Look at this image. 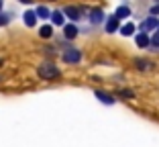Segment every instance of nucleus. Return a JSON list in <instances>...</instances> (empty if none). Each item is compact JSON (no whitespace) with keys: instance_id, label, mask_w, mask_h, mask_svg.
<instances>
[{"instance_id":"nucleus-1","label":"nucleus","mask_w":159,"mask_h":147,"mask_svg":"<svg viewBox=\"0 0 159 147\" xmlns=\"http://www.w3.org/2000/svg\"><path fill=\"white\" fill-rule=\"evenodd\" d=\"M37 76L41 78V80L51 82V80H57V78L61 76V71H59L57 66H53L51 62H47V63H41V66L37 67Z\"/></svg>"},{"instance_id":"nucleus-2","label":"nucleus","mask_w":159,"mask_h":147,"mask_svg":"<svg viewBox=\"0 0 159 147\" xmlns=\"http://www.w3.org/2000/svg\"><path fill=\"white\" fill-rule=\"evenodd\" d=\"M80 59H82L80 49H67V51L63 53V62H67V63H78Z\"/></svg>"},{"instance_id":"nucleus-3","label":"nucleus","mask_w":159,"mask_h":147,"mask_svg":"<svg viewBox=\"0 0 159 147\" xmlns=\"http://www.w3.org/2000/svg\"><path fill=\"white\" fill-rule=\"evenodd\" d=\"M94 96H96L100 102H104V104H114V98L110 94H106V92H102V90H94Z\"/></svg>"},{"instance_id":"nucleus-4","label":"nucleus","mask_w":159,"mask_h":147,"mask_svg":"<svg viewBox=\"0 0 159 147\" xmlns=\"http://www.w3.org/2000/svg\"><path fill=\"white\" fill-rule=\"evenodd\" d=\"M66 14H67V16H70V19H80V10L78 8H74V6H67V8H66Z\"/></svg>"},{"instance_id":"nucleus-5","label":"nucleus","mask_w":159,"mask_h":147,"mask_svg":"<svg viewBox=\"0 0 159 147\" xmlns=\"http://www.w3.org/2000/svg\"><path fill=\"white\" fill-rule=\"evenodd\" d=\"M35 21H37V12H27L25 14V23H27L29 27H33Z\"/></svg>"},{"instance_id":"nucleus-6","label":"nucleus","mask_w":159,"mask_h":147,"mask_svg":"<svg viewBox=\"0 0 159 147\" xmlns=\"http://www.w3.org/2000/svg\"><path fill=\"white\" fill-rule=\"evenodd\" d=\"M75 35H78V29H75L74 25H67V27H66V37L67 39H74Z\"/></svg>"},{"instance_id":"nucleus-7","label":"nucleus","mask_w":159,"mask_h":147,"mask_svg":"<svg viewBox=\"0 0 159 147\" xmlns=\"http://www.w3.org/2000/svg\"><path fill=\"white\" fill-rule=\"evenodd\" d=\"M137 45H139V47H147V45H149V37H147V35H139V37H137Z\"/></svg>"},{"instance_id":"nucleus-8","label":"nucleus","mask_w":159,"mask_h":147,"mask_svg":"<svg viewBox=\"0 0 159 147\" xmlns=\"http://www.w3.org/2000/svg\"><path fill=\"white\" fill-rule=\"evenodd\" d=\"M125 16H131V10L126 8V6H122V8L116 10V19H125Z\"/></svg>"},{"instance_id":"nucleus-9","label":"nucleus","mask_w":159,"mask_h":147,"mask_svg":"<svg viewBox=\"0 0 159 147\" xmlns=\"http://www.w3.org/2000/svg\"><path fill=\"white\" fill-rule=\"evenodd\" d=\"M116 27H118V19H116V16H112V19L108 21L106 29H108V31H110V33H112V31H114V29H116Z\"/></svg>"},{"instance_id":"nucleus-10","label":"nucleus","mask_w":159,"mask_h":147,"mask_svg":"<svg viewBox=\"0 0 159 147\" xmlns=\"http://www.w3.org/2000/svg\"><path fill=\"white\" fill-rule=\"evenodd\" d=\"M51 31H53V29L49 27V25H45V27L41 29V33H39V35H41V37H51V35H53Z\"/></svg>"},{"instance_id":"nucleus-11","label":"nucleus","mask_w":159,"mask_h":147,"mask_svg":"<svg viewBox=\"0 0 159 147\" xmlns=\"http://www.w3.org/2000/svg\"><path fill=\"white\" fill-rule=\"evenodd\" d=\"M120 31H122V35H133V31H135V27H133V25L129 23V25H125V27H122Z\"/></svg>"},{"instance_id":"nucleus-12","label":"nucleus","mask_w":159,"mask_h":147,"mask_svg":"<svg viewBox=\"0 0 159 147\" xmlns=\"http://www.w3.org/2000/svg\"><path fill=\"white\" fill-rule=\"evenodd\" d=\"M135 63H137V67H139V70H147V67H149V66H151V63H149V62H145V59H137V62H135Z\"/></svg>"},{"instance_id":"nucleus-13","label":"nucleus","mask_w":159,"mask_h":147,"mask_svg":"<svg viewBox=\"0 0 159 147\" xmlns=\"http://www.w3.org/2000/svg\"><path fill=\"white\" fill-rule=\"evenodd\" d=\"M37 14L41 16V19H47V16H49V10H47L45 6H39V8H37Z\"/></svg>"},{"instance_id":"nucleus-14","label":"nucleus","mask_w":159,"mask_h":147,"mask_svg":"<svg viewBox=\"0 0 159 147\" xmlns=\"http://www.w3.org/2000/svg\"><path fill=\"white\" fill-rule=\"evenodd\" d=\"M153 27H157V21L155 19H149L147 23H143V31H145V29H153Z\"/></svg>"},{"instance_id":"nucleus-15","label":"nucleus","mask_w":159,"mask_h":147,"mask_svg":"<svg viewBox=\"0 0 159 147\" xmlns=\"http://www.w3.org/2000/svg\"><path fill=\"white\" fill-rule=\"evenodd\" d=\"M53 23H55V25H61V23H63V16H61L59 12H55V14H53Z\"/></svg>"},{"instance_id":"nucleus-16","label":"nucleus","mask_w":159,"mask_h":147,"mask_svg":"<svg viewBox=\"0 0 159 147\" xmlns=\"http://www.w3.org/2000/svg\"><path fill=\"white\" fill-rule=\"evenodd\" d=\"M120 96H125V98H133L135 94H133L131 90H120Z\"/></svg>"},{"instance_id":"nucleus-17","label":"nucleus","mask_w":159,"mask_h":147,"mask_svg":"<svg viewBox=\"0 0 159 147\" xmlns=\"http://www.w3.org/2000/svg\"><path fill=\"white\" fill-rule=\"evenodd\" d=\"M92 21H94V23H100V21H102V12H94Z\"/></svg>"},{"instance_id":"nucleus-18","label":"nucleus","mask_w":159,"mask_h":147,"mask_svg":"<svg viewBox=\"0 0 159 147\" xmlns=\"http://www.w3.org/2000/svg\"><path fill=\"white\" fill-rule=\"evenodd\" d=\"M153 43H155V45H157V47H159V31H157V33H155V37H153Z\"/></svg>"},{"instance_id":"nucleus-19","label":"nucleus","mask_w":159,"mask_h":147,"mask_svg":"<svg viewBox=\"0 0 159 147\" xmlns=\"http://www.w3.org/2000/svg\"><path fill=\"white\" fill-rule=\"evenodd\" d=\"M8 23V19H6V16H0V25H6Z\"/></svg>"},{"instance_id":"nucleus-20","label":"nucleus","mask_w":159,"mask_h":147,"mask_svg":"<svg viewBox=\"0 0 159 147\" xmlns=\"http://www.w3.org/2000/svg\"><path fill=\"white\" fill-rule=\"evenodd\" d=\"M0 6H2V0H0Z\"/></svg>"}]
</instances>
